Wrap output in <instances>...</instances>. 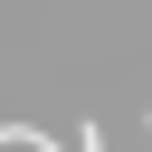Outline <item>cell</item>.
<instances>
[{"label": "cell", "instance_id": "obj_2", "mask_svg": "<svg viewBox=\"0 0 152 152\" xmlns=\"http://www.w3.org/2000/svg\"><path fill=\"white\" fill-rule=\"evenodd\" d=\"M142 142H152V114H142Z\"/></svg>", "mask_w": 152, "mask_h": 152}, {"label": "cell", "instance_id": "obj_1", "mask_svg": "<svg viewBox=\"0 0 152 152\" xmlns=\"http://www.w3.org/2000/svg\"><path fill=\"white\" fill-rule=\"evenodd\" d=\"M76 152H114V142H104V133H95V124H76Z\"/></svg>", "mask_w": 152, "mask_h": 152}]
</instances>
